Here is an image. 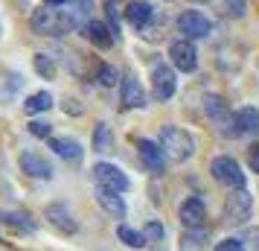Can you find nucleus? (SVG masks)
Segmentation results:
<instances>
[{"label": "nucleus", "mask_w": 259, "mask_h": 251, "mask_svg": "<svg viewBox=\"0 0 259 251\" xmlns=\"http://www.w3.org/2000/svg\"><path fill=\"white\" fill-rule=\"evenodd\" d=\"M29 26L35 29L38 35H64V32L76 29L79 24H76V18L70 15V9L61 12L56 6H47V9H35V12H32Z\"/></svg>", "instance_id": "nucleus-1"}, {"label": "nucleus", "mask_w": 259, "mask_h": 251, "mask_svg": "<svg viewBox=\"0 0 259 251\" xmlns=\"http://www.w3.org/2000/svg\"><path fill=\"white\" fill-rule=\"evenodd\" d=\"M160 146H163V152L169 161H187L192 158L195 152V140H192V134L184 132V129H178V126H166L163 132H160Z\"/></svg>", "instance_id": "nucleus-2"}, {"label": "nucleus", "mask_w": 259, "mask_h": 251, "mask_svg": "<svg viewBox=\"0 0 259 251\" xmlns=\"http://www.w3.org/2000/svg\"><path fill=\"white\" fill-rule=\"evenodd\" d=\"M253 213V199L245 187H236L230 190L227 202H224V222L227 225H245L247 219Z\"/></svg>", "instance_id": "nucleus-3"}, {"label": "nucleus", "mask_w": 259, "mask_h": 251, "mask_svg": "<svg viewBox=\"0 0 259 251\" xmlns=\"http://www.w3.org/2000/svg\"><path fill=\"white\" fill-rule=\"evenodd\" d=\"M210 172H212V178L219 181V184L230 187V190H236V187H245V172H242V167H239L230 155L215 158V161L210 164Z\"/></svg>", "instance_id": "nucleus-4"}, {"label": "nucleus", "mask_w": 259, "mask_h": 251, "mask_svg": "<svg viewBox=\"0 0 259 251\" xmlns=\"http://www.w3.org/2000/svg\"><path fill=\"white\" fill-rule=\"evenodd\" d=\"M178 29L184 32V38H207L212 29V21L207 18L204 12H198V9H187V12L178 15Z\"/></svg>", "instance_id": "nucleus-5"}, {"label": "nucleus", "mask_w": 259, "mask_h": 251, "mask_svg": "<svg viewBox=\"0 0 259 251\" xmlns=\"http://www.w3.org/2000/svg\"><path fill=\"white\" fill-rule=\"evenodd\" d=\"M94 178H96L99 187H108V190H117V193H125L131 187L128 175H125L119 167H114V164H105V161L94 167Z\"/></svg>", "instance_id": "nucleus-6"}, {"label": "nucleus", "mask_w": 259, "mask_h": 251, "mask_svg": "<svg viewBox=\"0 0 259 251\" xmlns=\"http://www.w3.org/2000/svg\"><path fill=\"white\" fill-rule=\"evenodd\" d=\"M175 70L169 67V64H154L152 70V94L157 102H166V99H172L175 94Z\"/></svg>", "instance_id": "nucleus-7"}, {"label": "nucleus", "mask_w": 259, "mask_h": 251, "mask_svg": "<svg viewBox=\"0 0 259 251\" xmlns=\"http://www.w3.org/2000/svg\"><path fill=\"white\" fill-rule=\"evenodd\" d=\"M169 56H172V64L184 73H192L198 67V50H195V44H192L189 38L175 41V44L169 47Z\"/></svg>", "instance_id": "nucleus-8"}, {"label": "nucleus", "mask_w": 259, "mask_h": 251, "mask_svg": "<svg viewBox=\"0 0 259 251\" xmlns=\"http://www.w3.org/2000/svg\"><path fill=\"white\" fill-rule=\"evenodd\" d=\"M137 152H140V161L146 164V169H149V172L160 175V172L166 169V152H163V146H157L154 140L140 137V140H137Z\"/></svg>", "instance_id": "nucleus-9"}, {"label": "nucleus", "mask_w": 259, "mask_h": 251, "mask_svg": "<svg viewBox=\"0 0 259 251\" xmlns=\"http://www.w3.org/2000/svg\"><path fill=\"white\" fill-rule=\"evenodd\" d=\"M44 219H47L56 231H61V234H76V228H79V225H76V219H73V213H70V207H67V204H61V202L47 204Z\"/></svg>", "instance_id": "nucleus-10"}, {"label": "nucleus", "mask_w": 259, "mask_h": 251, "mask_svg": "<svg viewBox=\"0 0 259 251\" xmlns=\"http://www.w3.org/2000/svg\"><path fill=\"white\" fill-rule=\"evenodd\" d=\"M21 169H24L29 178H41V181L53 178V167H50V161L47 158H41L38 152H32V149H24V152H21Z\"/></svg>", "instance_id": "nucleus-11"}, {"label": "nucleus", "mask_w": 259, "mask_h": 251, "mask_svg": "<svg viewBox=\"0 0 259 251\" xmlns=\"http://www.w3.org/2000/svg\"><path fill=\"white\" fill-rule=\"evenodd\" d=\"M181 225L187 228V231H198V228L207 225V207L201 199H187V202L181 204Z\"/></svg>", "instance_id": "nucleus-12"}, {"label": "nucleus", "mask_w": 259, "mask_h": 251, "mask_svg": "<svg viewBox=\"0 0 259 251\" xmlns=\"http://www.w3.org/2000/svg\"><path fill=\"white\" fill-rule=\"evenodd\" d=\"M96 202H99V207H102L108 216H114V219H122V216H125V202H122V196H119L117 190L99 187V190H96Z\"/></svg>", "instance_id": "nucleus-13"}, {"label": "nucleus", "mask_w": 259, "mask_h": 251, "mask_svg": "<svg viewBox=\"0 0 259 251\" xmlns=\"http://www.w3.org/2000/svg\"><path fill=\"white\" fill-rule=\"evenodd\" d=\"M152 18H154V9H152V3H146V0H134V3L125 6V21L131 26H137V29H146L152 24Z\"/></svg>", "instance_id": "nucleus-14"}, {"label": "nucleus", "mask_w": 259, "mask_h": 251, "mask_svg": "<svg viewBox=\"0 0 259 251\" xmlns=\"http://www.w3.org/2000/svg\"><path fill=\"white\" fill-rule=\"evenodd\" d=\"M204 111H207V117H210L212 123H219V126H230V123H233L230 108H227V102H224L219 94H207L204 96Z\"/></svg>", "instance_id": "nucleus-15"}, {"label": "nucleus", "mask_w": 259, "mask_h": 251, "mask_svg": "<svg viewBox=\"0 0 259 251\" xmlns=\"http://www.w3.org/2000/svg\"><path fill=\"white\" fill-rule=\"evenodd\" d=\"M143 105H146V94H143L140 82L131 73H125L122 76V108H143Z\"/></svg>", "instance_id": "nucleus-16"}, {"label": "nucleus", "mask_w": 259, "mask_h": 251, "mask_svg": "<svg viewBox=\"0 0 259 251\" xmlns=\"http://www.w3.org/2000/svg\"><path fill=\"white\" fill-rule=\"evenodd\" d=\"M82 29H84V38H88L91 44H96V47L105 50V47L114 44V32H111V26L102 24V21H88Z\"/></svg>", "instance_id": "nucleus-17"}, {"label": "nucleus", "mask_w": 259, "mask_h": 251, "mask_svg": "<svg viewBox=\"0 0 259 251\" xmlns=\"http://www.w3.org/2000/svg\"><path fill=\"white\" fill-rule=\"evenodd\" d=\"M236 134H256L259 132V111L253 105L236 111Z\"/></svg>", "instance_id": "nucleus-18"}, {"label": "nucleus", "mask_w": 259, "mask_h": 251, "mask_svg": "<svg viewBox=\"0 0 259 251\" xmlns=\"http://www.w3.org/2000/svg\"><path fill=\"white\" fill-rule=\"evenodd\" d=\"M50 149L64 161H79L82 158V146L73 137H50Z\"/></svg>", "instance_id": "nucleus-19"}, {"label": "nucleus", "mask_w": 259, "mask_h": 251, "mask_svg": "<svg viewBox=\"0 0 259 251\" xmlns=\"http://www.w3.org/2000/svg\"><path fill=\"white\" fill-rule=\"evenodd\" d=\"M181 251H210V234L198 228V231H187L181 237Z\"/></svg>", "instance_id": "nucleus-20"}, {"label": "nucleus", "mask_w": 259, "mask_h": 251, "mask_svg": "<svg viewBox=\"0 0 259 251\" xmlns=\"http://www.w3.org/2000/svg\"><path fill=\"white\" fill-rule=\"evenodd\" d=\"M3 222L9 228H15V231H21V234H32V231H35V222H32L29 213H24V210H9V213H3Z\"/></svg>", "instance_id": "nucleus-21"}, {"label": "nucleus", "mask_w": 259, "mask_h": 251, "mask_svg": "<svg viewBox=\"0 0 259 251\" xmlns=\"http://www.w3.org/2000/svg\"><path fill=\"white\" fill-rule=\"evenodd\" d=\"M50 108H53V94L50 91H38V94L26 96V102H24L26 114H38V111H50Z\"/></svg>", "instance_id": "nucleus-22"}, {"label": "nucleus", "mask_w": 259, "mask_h": 251, "mask_svg": "<svg viewBox=\"0 0 259 251\" xmlns=\"http://www.w3.org/2000/svg\"><path fill=\"white\" fill-rule=\"evenodd\" d=\"M111 144H114V137H111V126L99 123V126L94 129V152L105 155V152H111Z\"/></svg>", "instance_id": "nucleus-23"}, {"label": "nucleus", "mask_w": 259, "mask_h": 251, "mask_svg": "<svg viewBox=\"0 0 259 251\" xmlns=\"http://www.w3.org/2000/svg\"><path fill=\"white\" fill-rule=\"evenodd\" d=\"M117 237L122 239L128 248H143V245H146L143 231H134V228H128V225H119V228H117Z\"/></svg>", "instance_id": "nucleus-24"}, {"label": "nucleus", "mask_w": 259, "mask_h": 251, "mask_svg": "<svg viewBox=\"0 0 259 251\" xmlns=\"http://www.w3.org/2000/svg\"><path fill=\"white\" fill-rule=\"evenodd\" d=\"M35 70L44 76V79H56V61H53V56H47V53H38L35 56Z\"/></svg>", "instance_id": "nucleus-25"}, {"label": "nucleus", "mask_w": 259, "mask_h": 251, "mask_svg": "<svg viewBox=\"0 0 259 251\" xmlns=\"http://www.w3.org/2000/svg\"><path fill=\"white\" fill-rule=\"evenodd\" d=\"M219 6H222V12L227 15V18H242L245 9H247V0H222Z\"/></svg>", "instance_id": "nucleus-26"}, {"label": "nucleus", "mask_w": 259, "mask_h": 251, "mask_svg": "<svg viewBox=\"0 0 259 251\" xmlns=\"http://www.w3.org/2000/svg\"><path fill=\"white\" fill-rule=\"evenodd\" d=\"M99 82L105 85V88H114L119 82V70L111 67V64H99Z\"/></svg>", "instance_id": "nucleus-27"}, {"label": "nucleus", "mask_w": 259, "mask_h": 251, "mask_svg": "<svg viewBox=\"0 0 259 251\" xmlns=\"http://www.w3.org/2000/svg\"><path fill=\"white\" fill-rule=\"evenodd\" d=\"M163 225H160V222H149V225H146V231H143V237H146V242H160V239H163Z\"/></svg>", "instance_id": "nucleus-28"}, {"label": "nucleus", "mask_w": 259, "mask_h": 251, "mask_svg": "<svg viewBox=\"0 0 259 251\" xmlns=\"http://www.w3.org/2000/svg\"><path fill=\"white\" fill-rule=\"evenodd\" d=\"M29 134H35V137H47L50 140L53 126H50V123H41V120H32V123H29Z\"/></svg>", "instance_id": "nucleus-29"}, {"label": "nucleus", "mask_w": 259, "mask_h": 251, "mask_svg": "<svg viewBox=\"0 0 259 251\" xmlns=\"http://www.w3.org/2000/svg\"><path fill=\"white\" fill-rule=\"evenodd\" d=\"M212 251H245V242H242V239H224V242H219V245H215V248Z\"/></svg>", "instance_id": "nucleus-30"}, {"label": "nucleus", "mask_w": 259, "mask_h": 251, "mask_svg": "<svg viewBox=\"0 0 259 251\" xmlns=\"http://www.w3.org/2000/svg\"><path fill=\"white\" fill-rule=\"evenodd\" d=\"M247 161H250V169H253V172H259V146H253V149H250Z\"/></svg>", "instance_id": "nucleus-31"}, {"label": "nucleus", "mask_w": 259, "mask_h": 251, "mask_svg": "<svg viewBox=\"0 0 259 251\" xmlns=\"http://www.w3.org/2000/svg\"><path fill=\"white\" fill-rule=\"evenodd\" d=\"M44 3H47V6H64L67 0H44Z\"/></svg>", "instance_id": "nucleus-32"}]
</instances>
